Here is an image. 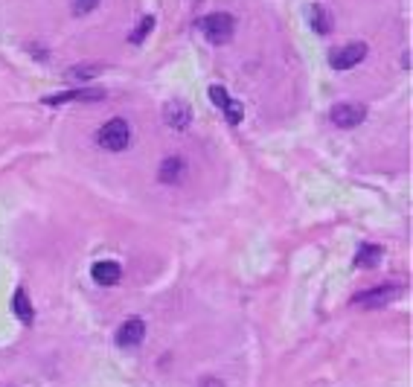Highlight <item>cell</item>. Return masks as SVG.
Here are the masks:
<instances>
[{
	"label": "cell",
	"mask_w": 413,
	"mask_h": 387,
	"mask_svg": "<svg viewBox=\"0 0 413 387\" xmlns=\"http://www.w3.org/2000/svg\"><path fill=\"white\" fill-rule=\"evenodd\" d=\"M201 32L210 44H227L236 32V21L227 12H212V15L201 18Z\"/></svg>",
	"instance_id": "6da1fadb"
},
{
	"label": "cell",
	"mask_w": 413,
	"mask_h": 387,
	"mask_svg": "<svg viewBox=\"0 0 413 387\" xmlns=\"http://www.w3.org/2000/svg\"><path fill=\"white\" fill-rule=\"evenodd\" d=\"M96 143H100L102 149H108V151H123L131 143V125L126 120L116 117V120H111V123H105L100 128V137H96Z\"/></svg>",
	"instance_id": "7a4b0ae2"
},
{
	"label": "cell",
	"mask_w": 413,
	"mask_h": 387,
	"mask_svg": "<svg viewBox=\"0 0 413 387\" xmlns=\"http://www.w3.org/2000/svg\"><path fill=\"white\" fill-rule=\"evenodd\" d=\"M364 55H367V44H364V41H352V44H346V47L332 50L329 62H332V67H335V70H349V67L361 64Z\"/></svg>",
	"instance_id": "3957f363"
},
{
	"label": "cell",
	"mask_w": 413,
	"mask_h": 387,
	"mask_svg": "<svg viewBox=\"0 0 413 387\" xmlns=\"http://www.w3.org/2000/svg\"><path fill=\"white\" fill-rule=\"evenodd\" d=\"M367 120V108L358 105V102H344V105H335L332 108V123L338 128H356Z\"/></svg>",
	"instance_id": "277c9868"
},
{
	"label": "cell",
	"mask_w": 413,
	"mask_h": 387,
	"mask_svg": "<svg viewBox=\"0 0 413 387\" xmlns=\"http://www.w3.org/2000/svg\"><path fill=\"white\" fill-rule=\"evenodd\" d=\"M143 338H146V323L140 318H128L116 329V344L120 346H137V344H143Z\"/></svg>",
	"instance_id": "5b68a950"
},
{
	"label": "cell",
	"mask_w": 413,
	"mask_h": 387,
	"mask_svg": "<svg viewBox=\"0 0 413 387\" xmlns=\"http://www.w3.org/2000/svg\"><path fill=\"white\" fill-rule=\"evenodd\" d=\"M163 120H166V125L184 131V128L189 125V120H192V111H189L187 102L175 100V102H166V108H163Z\"/></svg>",
	"instance_id": "8992f818"
},
{
	"label": "cell",
	"mask_w": 413,
	"mask_h": 387,
	"mask_svg": "<svg viewBox=\"0 0 413 387\" xmlns=\"http://www.w3.org/2000/svg\"><path fill=\"white\" fill-rule=\"evenodd\" d=\"M396 294H399V288H396V285H379V288H372V292L358 294V297H356V303H358V306H364V308H376V306L390 303Z\"/></svg>",
	"instance_id": "52a82bcc"
},
{
	"label": "cell",
	"mask_w": 413,
	"mask_h": 387,
	"mask_svg": "<svg viewBox=\"0 0 413 387\" xmlns=\"http://www.w3.org/2000/svg\"><path fill=\"white\" fill-rule=\"evenodd\" d=\"M105 90L100 88H76V90H67V93H55V96H47V105H62V102H70V100H102Z\"/></svg>",
	"instance_id": "ba28073f"
},
{
	"label": "cell",
	"mask_w": 413,
	"mask_h": 387,
	"mask_svg": "<svg viewBox=\"0 0 413 387\" xmlns=\"http://www.w3.org/2000/svg\"><path fill=\"white\" fill-rule=\"evenodd\" d=\"M120 277H123V268H120V262H96L93 265V280L100 283V285H116L120 283Z\"/></svg>",
	"instance_id": "9c48e42d"
},
{
	"label": "cell",
	"mask_w": 413,
	"mask_h": 387,
	"mask_svg": "<svg viewBox=\"0 0 413 387\" xmlns=\"http://www.w3.org/2000/svg\"><path fill=\"white\" fill-rule=\"evenodd\" d=\"M12 308H15L18 320L32 323L35 312H32V303H29V297H27V292H24V288H18V292H15V297H12Z\"/></svg>",
	"instance_id": "30bf717a"
},
{
	"label": "cell",
	"mask_w": 413,
	"mask_h": 387,
	"mask_svg": "<svg viewBox=\"0 0 413 387\" xmlns=\"http://www.w3.org/2000/svg\"><path fill=\"white\" fill-rule=\"evenodd\" d=\"M181 175H184V161L181 158H166L163 166H161V181L175 184V181H181Z\"/></svg>",
	"instance_id": "8fae6325"
},
{
	"label": "cell",
	"mask_w": 413,
	"mask_h": 387,
	"mask_svg": "<svg viewBox=\"0 0 413 387\" xmlns=\"http://www.w3.org/2000/svg\"><path fill=\"white\" fill-rule=\"evenodd\" d=\"M381 259V247L379 245H361L358 247V257H356V265L361 268H376Z\"/></svg>",
	"instance_id": "7c38bea8"
},
{
	"label": "cell",
	"mask_w": 413,
	"mask_h": 387,
	"mask_svg": "<svg viewBox=\"0 0 413 387\" xmlns=\"http://www.w3.org/2000/svg\"><path fill=\"white\" fill-rule=\"evenodd\" d=\"M309 15H311V27L318 29L320 35L332 32V18H329V12H326L323 6H311V9H309Z\"/></svg>",
	"instance_id": "4fadbf2b"
},
{
	"label": "cell",
	"mask_w": 413,
	"mask_h": 387,
	"mask_svg": "<svg viewBox=\"0 0 413 387\" xmlns=\"http://www.w3.org/2000/svg\"><path fill=\"white\" fill-rule=\"evenodd\" d=\"M102 73V67L100 64H90V67H70L67 70V82H88V79H93V76H100Z\"/></svg>",
	"instance_id": "5bb4252c"
},
{
	"label": "cell",
	"mask_w": 413,
	"mask_h": 387,
	"mask_svg": "<svg viewBox=\"0 0 413 387\" xmlns=\"http://www.w3.org/2000/svg\"><path fill=\"white\" fill-rule=\"evenodd\" d=\"M151 29H154V18H151V15H146L143 21H140V27H137V29L128 35V41H131V44H143V38H146Z\"/></svg>",
	"instance_id": "9a60e30c"
},
{
	"label": "cell",
	"mask_w": 413,
	"mask_h": 387,
	"mask_svg": "<svg viewBox=\"0 0 413 387\" xmlns=\"http://www.w3.org/2000/svg\"><path fill=\"white\" fill-rule=\"evenodd\" d=\"M210 100H212L215 108H222V111H224V105L230 102V96H227V90H224L222 85H210Z\"/></svg>",
	"instance_id": "2e32d148"
},
{
	"label": "cell",
	"mask_w": 413,
	"mask_h": 387,
	"mask_svg": "<svg viewBox=\"0 0 413 387\" xmlns=\"http://www.w3.org/2000/svg\"><path fill=\"white\" fill-rule=\"evenodd\" d=\"M224 114H227V120L236 125V123H239L242 120V105L239 102H236V100H230L227 105H224Z\"/></svg>",
	"instance_id": "e0dca14e"
},
{
	"label": "cell",
	"mask_w": 413,
	"mask_h": 387,
	"mask_svg": "<svg viewBox=\"0 0 413 387\" xmlns=\"http://www.w3.org/2000/svg\"><path fill=\"white\" fill-rule=\"evenodd\" d=\"M201 387H224V384H222V381H215V379H204Z\"/></svg>",
	"instance_id": "ac0fdd59"
},
{
	"label": "cell",
	"mask_w": 413,
	"mask_h": 387,
	"mask_svg": "<svg viewBox=\"0 0 413 387\" xmlns=\"http://www.w3.org/2000/svg\"><path fill=\"white\" fill-rule=\"evenodd\" d=\"M79 4H82V9H88V6H93L96 0H79Z\"/></svg>",
	"instance_id": "d6986e66"
}]
</instances>
